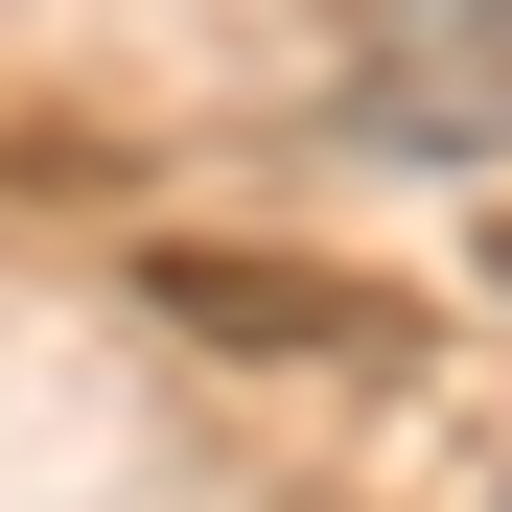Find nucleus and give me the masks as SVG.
Returning a JSON list of instances; mask_svg holds the SVG:
<instances>
[{
  "label": "nucleus",
  "instance_id": "obj_3",
  "mask_svg": "<svg viewBox=\"0 0 512 512\" xmlns=\"http://www.w3.org/2000/svg\"><path fill=\"white\" fill-rule=\"evenodd\" d=\"M489 280H512V210H489Z\"/></svg>",
  "mask_w": 512,
  "mask_h": 512
},
{
  "label": "nucleus",
  "instance_id": "obj_2",
  "mask_svg": "<svg viewBox=\"0 0 512 512\" xmlns=\"http://www.w3.org/2000/svg\"><path fill=\"white\" fill-rule=\"evenodd\" d=\"M373 140H443V163L512 140V0H419V47L373 70Z\"/></svg>",
  "mask_w": 512,
  "mask_h": 512
},
{
  "label": "nucleus",
  "instance_id": "obj_1",
  "mask_svg": "<svg viewBox=\"0 0 512 512\" xmlns=\"http://www.w3.org/2000/svg\"><path fill=\"white\" fill-rule=\"evenodd\" d=\"M140 303H163V326H210V350L396 373V303H373V280H280V256H233V233H163V256H140Z\"/></svg>",
  "mask_w": 512,
  "mask_h": 512
}]
</instances>
